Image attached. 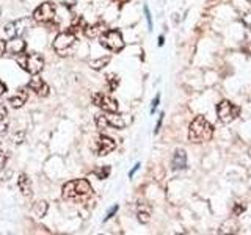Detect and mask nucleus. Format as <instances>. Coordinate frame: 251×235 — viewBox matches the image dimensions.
Here are the masks:
<instances>
[{
    "label": "nucleus",
    "instance_id": "obj_1",
    "mask_svg": "<svg viewBox=\"0 0 251 235\" xmlns=\"http://www.w3.org/2000/svg\"><path fill=\"white\" fill-rule=\"evenodd\" d=\"M212 135H214V127L204 116H196L188 125V140L192 143H204V141H209Z\"/></svg>",
    "mask_w": 251,
    "mask_h": 235
},
{
    "label": "nucleus",
    "instance_id": "obj_2",
    "mask_svg": "<svg viewBox=\"0 0 251 235\" xmlns=\"http://www.w3.org/2000/svg\"><path fill=\"white\" fill-rule=\"evenodd\" d=\"M93 188L86 179H75L69 180L61 188V194L65 199H83L86 196H90Z\"/></svg>",
    "mask_w": 251,
    "mask_h": 235
},
{
    "label": "nucleus",
    "instance_id": "obj_3",
    "mask_svg": "<svg viewBox=\"0 0 251 235\" xmlns=\"http://www.w3.org/2000/svg\"><path fill=\"white\" fill-rule=\"evenodd\" d=\"M16 61L19 63V66L25 70V72L31 74V75H36L39 74L41 70L44 69V58L41 53H36V52H30V53H24L21 57L16 58Z\"/></svg>",
    "mask_w": 251,
    "mask_h": 235
},
{
    "label": "nucleus",
    "instance_id": "obj_4",
    "mask_svg": "<svg viewBox=\"0 0 251 235\" xmlns=\"http://www.w3.org/2000/svg\"><path fill=\"white\" fill-rule=\"evenodd\" d=\"M99 43L110 52H120L124 49V39L120 30H107L100 35Z\"/></svg>",
    "mask_w": 251,
    "mask_h": 235
},
{
    "label": "nucleus",
    "instance_id": "obj_5",
    "mask_svg": "<svg viewBox=\"0 0 251 235\" xmlns=\"http://www.w3.org/2000/svg\"><path fill=\"white\" fill-rule=\"evenodd\" d=\"M126 124H127V121L124 119V116L118 115L116 112H108V115H98L96 116V125L100 130H105L108 127L124 129Z\"/></svg>",
    "mask_w": 251,
    "mask_h": 235
},
{
    "label": "nucleus",
    "instance_id": "obj_6",
    "mask_svg": "<svg viewBox=\"0 0 251 235\" xmlns=\"http://www.w3.org/2000/svg\"><path fill=\"white\" fill-rule=\"evenodd\" d=\"M77 43V38H75V33L73 31H63V33H58L57 38L53 39V50L57 52L58 55H66L73 47L75 46Z\"/></svg>",
    "mask_w": 251,
    "mask_h": 235
},
{
    "label": "nucleus",
    "instance_id": "obj_7",
    "mask_svg": "<svg viewBox=\"0 0 251 235\" xmlns=\"http://www.w3.org/2000/svg\"><path fill=\"white\" fill-rule=\"evenodd\" d=\"M217 115L223 124H229L234 119H237V116L240 115V107L232 104L231 100H222L217 105Z\"/></svg>",
    "mask_w": 251,
    "mask_h": 235
},
{
    "label": "nucleus",
    "instance_id": "obj_8",
    "mask_svg": "<svg viewBox=\"0 0 251 235\" xmlns=\"http://www.w3.org/2000/svg\"><path fill=\"white\" fill-rule=\"evenodd\" d=\"M55 16H57V10H55V5L50 2H44L39 5L36 10L33 11V19L38 24H43V25H47V24H52L55 21Z\"/></svg>",
    "mask_w": 251,
    "mask_h": 235
},
{
    "label": "nucleus",
    "instance_id": "obj_9",
    "mask_svg": "<svg viewBox=\"0 0 251 235\" xmlns=\"http://www.w3.org/2000/svg\"><path fill=\"white\" fill-rule=\"evenodd\" d=\"M30 28V21L27 18H22L18 21H13L10 24L5 25V33L8 38H22L24 35L27 33Z\"/></svg>",
    "mask_w": 251,
    "mask_h": 235
},
{
    "label": "nucleus",
    "instance_id": "obj_10",
    "mask_svg": "<svg viewBox=\"0 0 251 235\" xmlns=\"http://www.w3.org/2000/svg\"><path fill=\"white\" fill-rule=\"evenodd\" d=\"M93 104L99 107L104 112H118V100H115L112 96H108L105 93H94L93 94Z\"/></svg>",
    "mask_w": 251,
    "mask_h": 235
},
{
    "label": "nucleus",
    "instance_id": "obj_11",
    "mask_svg": "<svg viewBox=\"0 0 251 235\" xmlns=\"http://www.w3.org/2000/svg\"><path fill=\"white\" fill-rule=\"evenodd\" d=\"M115 149H116V141L107 135H100L96 141V144H94V152L99 157L108 155L110 152H113Z\"/></svg>",
    "mask_w": 251,
    "mask_h": 235
},
{
    "label": "nucleus",
    "instance_id": "obj_12",
    "mask_svg": "<svg viewBox=\"0 0 251 235\" xmlns=\"http://www.w3.org/2000/svg\"><path fill=\"white\" fill-rule=\"evenodd\" d=\"M27 88L30 91H33L36 96L39 97H46V96H49V93H50V88H49V85H47L41 77H39V74L33 75L30 78V82L27 85Z\"/></svg>",
    "mask_w": 251,
    "mask_h": 235
},
{
    "label": "nucleus",
    "instance_id": "obj_13",
    "mask_svg": "<svg viewBox=\"0 0 251 235\" xmlns=\"http://www.w3.org/2000/svg\"><path fill=\"white\" fill-rule=\"evenodd\" d=\"M27 50V43L22 38H11V41L6 43V53H10L11 57H21Z\"/></svg>",
    "mask_w": 251,
    "mask_h": 235
},
{
    "label": "nucleus",
    "instance_id": "obj_14",
    "mask_svg": "<svg viewBox=\"0 0 251 235\" xmlns=\"http://www.w3.org/2000/svg\"><path fill=\"white\" fill-rule=\"evenodd\" d=\"M27 99H28L27 90L25 88H19V90H16L10 96V99H8V104H10L13 108H21L27 102Z\"/></svg>",
    "mask_w": 251,
    "mask_h": 235
},
{
    "label": "nucleus",
    "instance_id": "obj_15",
    "mask_svg": "<svg viewBox=\"0 0 251 235\" xmlns=\"http://www.w3.org/2000/svg\"><path fill=\"white\" fill-rule=\"evenodd\" d=\"M171 166L175 171H180V169H185L187 168V154L184 149H177L173 155V162H171Z\"/></svg>",
    "mask_w": 251,
    "mask_h": 235
},
{
    "label": "nucleus",
    "instance_id": "obj_16",
    "mask_svg": "<svg viewBox=\"0 0 251 235\" xmlns=\"http://www.w3.org/2000/svg\"><path fill=\"white\" fill-rule=\"evenodd\" d=\"M83 31L86 38H100V35L104 33V31H107V28L104 22H98V24H94V25H86Z\"/></svg>",
    "mask_w": 251,
    "mask_h": 235
},
{
    "label": "nucleus",
    "instance_id": "obj_17",
    "mask_svg": "<svg viewBox=\"0 0 251 235\" xmlns=\"http://www.w3.org/2000/svg\"><path fill=\"white\" fill-rule=\"evenodd\" d=\"M18 185H19V190L21 193L25 196V198H31V194H33V191H31V182L27 174H22L19 176V180H18Z\"/></svg>",
    "mask_w": 251,
    "mask_h": 235
},
{
    "label": "nucleus",
    "instance_id": "obj_18",
    "mask_svg": "<svg viewBox=\"0 0 251 235\" xmlns=\"http://www.w3.org/2000/svg\"><path fill=\"white\" fill-rule=\"evenodd\" d=\"M8 133V110L3 104H0V137Z\"/></svg>",
    "mask_w": 251,
    "mask_h": 235
},
{
    "label": "nucleus",
    "instance_id": "obj_19",
    "mask_svg": "<svg viewBox=\"0 0 251 235\" xmlns=\"http://www.w3.org/2000/svg\"><path fill=\"white\" fill-rule=\"evenodd\" d=\"M137 218H138V221L141 224H146L151 221V210H149L146 206H138V210H137Z\"/></svg>",
    "mask_w": 251,
    "mask_h": 235
},
{
    "label": "nucleus",
    "instance_id": "obj_20",
    "mask_svg": "<svg viewBox=\"0 0 251 235\" xmlns=\"http://www.w3.org/2000/svg\"><path fill=\"white\" fill-rule=\"evenodd\" d=\"M47 209H49V206H47V202H46V201H36V202L33 204V207H31V210H33V213H35L38 218L46 216Z\"/></svg>",
    "mask_w": 251,
    "mask_h": 235
},
{
    "label": "nucleus",
    "instance_id": "obj_21",
    "mask_svg": "<svg viewBox=\"0 0 251 235\" xmlns=\"http://www.w3.org/2000/svg\"><path fill=\"white\" fill-rule=\"evenodd\" d=\"M120 85V78H118L116 74H108L107 75V86H108V91H115Z\"/></svg>",
    "mask_w": 251,
    "mask_h": 235
},
{
    "label": "nucleus",
    "instance_id": "obj_22",
    "mask_svg": "<svg viewBox=\"0 0 251 235\" xmlns=\"http://www.w3.org/2000/svg\"><path fill=\"white\" fill-rule=\"evenodd\" d=\"M108 61H110V57L94 60V61H91V68H93V69H102L105 65H108Z\"/></svg>",
    "mask_w": 251,
    "mask_h": 235
},
{
    "label": "nucleus",
    "instance_id": "obj_23",
    "mask_svg": "<svg viewBox=\"0 0 251 235\" xmlns=\"http://www.w3.org/2000/svg\"><path fill=\"white\" fill-rule=\"evenodd\" d=\"M245 210H247V206H245V204H243V202H235V204H234V207H232V213H234L235 216H237V215H242Z\"/></svg>",
    "mask_w": 251,
    "mask_h": 235
},
{
    "label": "nucleus",
    "instance_id": "obj_24",
    "mask_svg": "<svg viewBox=\"0 0 251 235\" xmlns=\"http://www.w3.org/2000/svg\"><path fill=\"white\" fill-rule=\"evenodd\" d=\"M94 174L98 176V179H107L110 174V166H102L100 169L94 171Z\"/></svg>",
    "mask_w": 251,
    "mask_h": 235
},
{
    "label": "nucleus",
    "instance_id": "obj_25",
    "mask_svg": "<svg viewBox=\"0 0 251 235\" xmlns=\"http://www.w3.org/2000/svg\"><path fill=\"white\" fill-rule=\"evenodd\" d=\"M145 16H146V21H148V27L149 30L152 28V19H151V13H149V8L145 6Z\"/></svg>",
    "mask_w": 251,
    "mask_h": 235
},
{
    "label": "nucleus",
    "instance_id": "obj_26",
    "mask_svg": "<svg viewBox=\"0 0 251 235\" xmlns=\"http://www.w3.org/2000/svg\"><path fill=\"white\" fill-rule=\"evenodd\" d=\"M242 22L245 24V25L251 30V11H250V13H247L245 16H243V18H242Z\"/></svg>",
    "mask_w": 251,
    "mask_h": 235
},
{
    "label": "nucleus",
    "instance_id": "obj_27",
    "mask_svg": "<svg viewBox=\"0 0 251 235\" xmlns=\"http://www.w3.org/2000/svg\"><path fill=\"white\" fill-rule=\"evenodd\" d=\"M5 163H6V155H5V152L2 151V149H0V171L3 169Z\"/></svg>",
    "mask_w": 251,
    "mask_h": 235
},
{
    "label": "nucleus",
    "instance_id": "obj_28",
    "mask_svg": "<svg viewBox=\"0 0 251 235\" xmlns=\"http://www.w3.org/2000/svg\"><path fill=\"white\" fill-rule=\"evenodd\" d=\"M159 102H160V94H157V96H155V99L152 100V107H151V113H154V112H155V108H157V105H159Z\"/></svg>",
    "mask_w": 251,
    "mask_h": 235
},
{
    "label": "nucleus",
    "instance_id": "obj_29",
    "mask_svg": "<svg viewBox=\"0 0 251 235\" xmlns=\"http://www.w3.org/2000/svg\"><path fill=\"white\" fill-rule=\"evenodd\" d=\"M116 212H118V206H113L112 209H110V212H108V213H107V216H105V221H108V219L110 218H112L115 213H116Z\"/></svg>",
    "mask_w": 251,
    "mask_h": 235
},
{
    "label": "nucleus",
    "instance_id": "obj_30",
    "mask_svg": "<svg viewBox=\"0 0 251 235\" xmlns=\"http://www.w3.org/2000/svg\"><path fill=\"white\" fill-rule=\"evenodd\" d=\"M5 52H6V43L0 39V57H2V55H3Z\"/></svg>",
    "mask_w": 251,
    "mask_h": 235
},
{
    "label": "nucleus",
    "instance_id": "obj_31",
    "mask_svg": "<svg viewBox=\"0 0 251 235\" xmlns=\"http://www.w3.org/2000/svg\"><path fill=\"white\" fill-rule=\"evenodd\" d=\"M162 121H163V113H160V116H159V121H157V125H155V130H154V133L159 132L160 125H162Z\"/></svg>",
    "mask_w": 251,
    "mask_h": 235
},
{
    "label": "nucleus",
    "instance_id": "obj_32",
    "mask_svg": "<svg viewBox=\"0 0 251 235\" xmlns=\"http://www.w3.org/2000/svg\"><path fill=\"white\" fill-rule=\"evenodd\" d=\"M5 93H6V85L2 80H0V96H3Z\"/></svg>",
    "mask_w": 251,
    "mask_h": 235
},
{
    "label": "nucleus",
    "instance_id": "obj_33",
    "mask_svg": "<svg viewBox=\"0 0 251 235\" xmlns=\"http://www.w3.org/2000/svg\"><path fill=\"white\" fill-rule=\"evenodd\" d=\"M138 168H140V163H137V164H135V166H133V168H132V171L129 172V177H133V174H135V172L138 171Z\"/></svg>",
    "mask_w": 251,
    "mask_h": 235
},
{
    "label": "nucleus",
    "instance_id": "obj_34",
    "mask_svg": "<svg viewBox=\"0 0 251 235\" xmlns=\"http://www.w3.org/2000/svg\"><path fill=\"white\" fill-rule=\"evenodd\" d=\"M159 46H163V36L159 38Z\"/></svg>",
    "mask_w": 251,
    "mask_h": 235
},
{
    "label": "nucleus",
    "instance_id": "obj_35",
    "mask_svg": "<svg viewBox=\"0 0 251 235\" xmlns=\"http://www.w3.org/2000/svg\"><path fill=\"white\" fill-rule=\"evenodd\" d=\"M250 157H251V151H250Z\"/></svg>",
    "mask_w": 251,
    "mask_h": 235
}]
</instances>
